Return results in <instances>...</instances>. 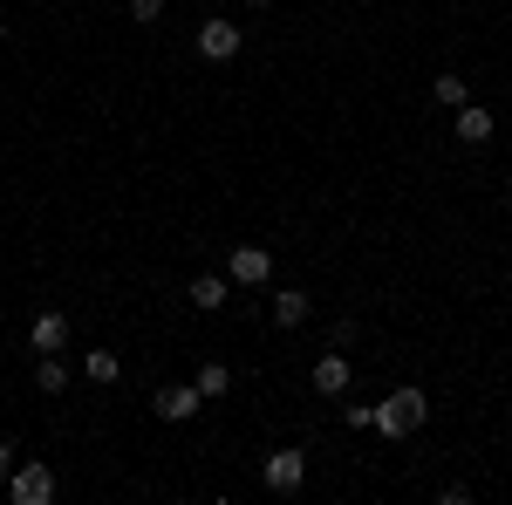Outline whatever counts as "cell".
Wrapping results in <instances>:
<instances>
[{
	"mask_svg": "<svg viewBox=\"0 0 512 505\" xmlns=\"http://www.w3.org/2000/svg\"><path fill=\"white\" fill-rule=\"evenodd\" d=\"M239 48H246V28H239V21H219V14L198 21V55H205V62H233Z\"/></svg>",
	"mask_w": 512,
	"mask_h": 505,
	"instance_id": "cell-4",
	"label": "cell"
},
{
	"mask_svg": "<svg viewBox=\"0 0 512 505\" xmlns=\"http://www.w3.org/2000/svg\"><path fill=\"white\" fill-rule=\"evenodd\" d=\"M451 137H458V144H492V110H485V103H458Z\"/></svg>",
	"mask_w": 512,
	"mask_h": 505,
	"instance_id": "cell-9",
	"label": "cell"
},
{
	"mask_svg": "<svg viewBox=\"0 0 512 505\" xmlns=\"http://www.w3.org/2000/svg\"><path fill=\"white\" fill-rule=\"evenodd\" d=\"M431 96H437V110H458V103H472V82L465 76H437Z\"/></svg>",
	"mask_w": 512,
	"mask_h": 505,
	"instance_id": "cell-15",
	"label": "cell"
},
{
	"mask_svg": "<svg viewBox=\"0 0 512 505\" xmlns=\"http://www.w3.org/2000/svg\"><path fill=\"white\" fill-rule=\"evenodd\" d=\"M82 376H89V383H96V389H110V383H117V376H123L117 349H89V355H82Z\"/></svg>",
	"mask_w": 512,
	"mask_h": 505,
	"instance_id": "cell-13",
	"label": "cell"
},
{
	"mask_svg": "<svg viewBox=\"0 0 512 505\" xmlns=\"http://www.w3.org/2000/svg\"><path fill=\"white\" fill-rule=\"evenodd\" d=\"M308 314H315V301H308L301 287H280L274 294V328H301Z\"/></svg>",
	"mask_w": 512,
	"mask_h": 505,
	"instance_id": "cell-10",
	"label": "cell"
},
{
	"mask_svg": "<svg viewBox=\"0 0 512 505\" xmlns=\"http://www.w3.org/2000/svg\"><path fill=\"white\" fill-rule=\"evenodd\" d=\"M0 41H7V21H0Z\"/></svg>",
	"mask_w": 512,
	"mask_h": 505,
	"instance_id": "cell-19",
	"label": "cell"
},
{
	"mask_svg": "<svg viewBox=\"0 0 512 505\" xmlns=\"http://www.w3.org/2000/svg\"><path fill=\"white\" fill-rule=\"evenodd\" d=\"M7 471H14V444L0 437V485H7Z\"/></svg>",
	"mask_w": 512,
	"mask_h": 505,
	"instance_id": "cell-17",
	"label": "cell"
},
{
	"mask_svg": "<svg viewBox=\"0 0 512 505\" xmlns=\"http://www.w3.org/2000/svg\"><path fill=\"white\" fill-rule=\"evenodd\" d=\"M7 499L14 505H48L55 499V465H14L7 471Z\"/></svg>",
	"mask_w": 512,
	"mask_h": 505,
	"instance_id": "cell-3",
	"label": "cell"
},
{
	"mask_svg": "<svg viewBox=\"0 0 512 505\" xmlns=\"http://www.w3.org/2000/svg\"><path fill=\"white\" fill-rule=\"evenodd\" d=\"M35 383L48 389V396H62V389H69V362H62V349H55V355H41V362H35Z\"/></svg>",
	"mask_w": 512,
	"mask_h": 505,
	"instance_id": "cell-14",
	"label": "cell"
},
{
	"mask_svg": "<svg viewBox=\"0 0 512 505\" xmlns=\"http://www.w3.org/2000/svg\"><path fill=\"white\" fill-rule=\"evenodd\" d=\"M130 21H164V0H130Z\"/></svg>",
	"mask_w": 512,
	"mask_h": 505,
	"instance_id": "cell-16",
	"label": "cell"
},
{
	"mask_svg": "<svg viewBox=\"0 0 512 505\" xmlns=\"http://www.w3.org/2000/svg\"><path fill=\"white\" fill-rule=\"evenodd\" d=\"M192 389L205 396V403H219V396L233 389V369H226V362H198V369H192Z\"/></svg>",
	"mask_w": 512,
	"mask_h": 505,
	"instance_id": "cell-11",
	"label": "cell"
},
{
	"mask_svg": "<svg viewBox=\"0 0 512 505\" xmlns=\"http://www.w3.org/2000/svg\"><path fill=\"white\" fill-rule=\"evenodd\" d=\"M424 424H431V396L417 383L390 389V396L376 403V417H369V430H383V437H410V430H424Z\"/></svg>",
	"mask_w": 512,
	"mask_h": 505,
	"instance_id": "cell-1",
	"label": "cell"
},
{
	"mask_svg": "<svg viewBox=\"0 0 512 505\" xmlns=\"http://www.w3.org/2000/svg\"><path fill=\"white\" fill-rule=\"evenodd\" d=\"M246 7H274V0H246Z\"/></svg>",
	"mask_w": 512,
	"mask_h": 505,
	"instance_id": "cell-18",
	"label": "cell"
},
{
	"mask_svg": "<svg viewBox=\"0 0 512 505\" xmlns=\"http://www.w3.org/2000/svg\"><path fill=\"white\" fill-rule=\"evenodd\" d=\"M198 410H205V396H198L192 383H171V389H158V417H164V424H192Z\"/></svg>",
	"mask_w": 512,
	"mask_h": 505,
	"instance_id": "cell-7",
	"label": "cell"
},
{
	"mask_svg": "<svg viewBox=\"0 0 512 505\" xmlns=\"http://www.w3.org/2000/svg\"><path fill=\"white\" fill-rule=\"evenodd\" d=\"M226 280H233V287H267V280H274V253H267V246H233Z\"/></svg>",
	"mask_w": 512,
	"mask_h": 505,
	"instance_id": "cell-5",
	"label": "cell"
},
{
	"mask_svg": "<svg viewBox=\"0 0 512 505\" xmlns=\"http://www.w3.org/2000/svg\"><path fill=\"white\" fill-rule=\"evenodd\" d=\"M260 485L280 492V499H294V492L308 485V451H274V458L260 465Z\"/></svg>",
	"mask_w": 512,
	"mask_h": 505,
	"instance_id": "cell-2",
	"label": "cell"
},
{
	"mask_svg": "<svg viewBox=\"0 0 512 505\" xmlns=\"http://www.w3.org/2000/svg\"><path fill=\"white\" fill-rule=\"evenodd\" d=\"M308 383H315V396H349V383H355L349 355H342V349H328V355L315 362V369H308Z\"/></svg>",
	"mask_w": 512,
	"mask_h": 505,
	"instance_id": "cell-6",
	"label": "cell"
},
{
	"mask_svg": "<svg viewBox=\"0 0 512 505\" xmlns=\"http://www.w3.org/2000/svg\"><path fill=\"white\" fill-rule=\"evenodd\" d=\"M226 294H233V280H226V273H198L192 287H185V301H192L198 314H219V308H226Z\"/></svg>",
	"mask_w": 512,
	"mask_h": 505,
	"instance_id": "cell-8",
	"label": "cell"
},
{
	"mask_svg": "<svg viewBox=\"0 0 512 505\" xmlns=\"http://www.w3.org/2000/svg\"><path fill=\"white\" fill-rule=\"evenodd\" d=\"M28 342H35L41 355H55L62 342H69V321H62V314H35V328H28Z\"/></svg>",
	"mask_w": 512,
	"mask_h": 505,
	"instance_id": "cell-12",
	"label": "cell"
}]
</instances>
